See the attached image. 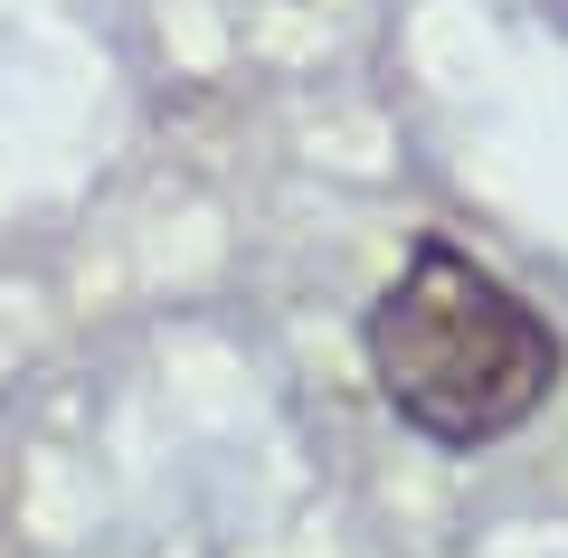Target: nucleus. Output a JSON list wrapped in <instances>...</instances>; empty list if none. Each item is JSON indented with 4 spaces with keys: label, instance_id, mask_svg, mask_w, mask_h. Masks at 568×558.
Instances as JSON below:
<instances>
[{
    "label": "nucleus",
    "instance_id": "nucleus-1",
    "mask_svg": "<svg viewBox=\"0 0 568 558\" xmlns=\"http://www.w3.org/2000/svg\"><path fill=\"white\" fill-rule=\"evenodd\" d=\"M361 341L388 417L446 455H474V445H503L511 426H530L568 369L559 332L465 246H417L379 284Z\"/></svg>",
    "mask_w": 568,
    "mask_h": 558
}]
</instances>
